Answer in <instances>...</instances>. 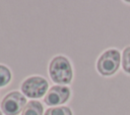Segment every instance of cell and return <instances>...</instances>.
Listing matches in <instances>:
<instances>
[{"instance_id": "4", "label": "cell", "mask_w": 130, "mask_h": 115, "mask_svg": "<svg viewBox=\"0 0 130 115\" xmlns=\"http://www.w3.org/2000/svg\"><path fill=\"white\" fill-rule=\"evenodd\" d=\"M48 82L40 77L32 76L28 77L21 83V92L28 98H41L44 94H46L48 90Z\"/></svg>"}, {"instance_id": "5", "label": "cell", "mask_w": 130, "mask_h": 115, "mask_svg": "<svg viewBox=\"0 0 130 115\" xmlns=\"http://www.w3.org/2000/svg\"><path fill=\"white\" fill-rule=\"evenodd\" d=\"M70 97V90L65 86H53L44 98V102L49 106H57L65 103Z\"/></svg>"}, {"instance_id": "9", "label": "cell", "mask_w": 130, "mask_h": 115, "mask_svg": "<svg viewBox=\"0 0 130 115\" xmlns=\"http://www.w3.org/2000/svg\"><path fill=\"white\" fill-rule=\"evenodd\" d=\"M122 67L127 74H130V46L124 48L122 52Z\"/></svg>"}, {"instance_id": "6", "label": "cell", "mask_w": 130, "mask_h": 115, "mask_svg": "<svg viewBox=\"0 0 130 115\" xmlns=\"http://www.w3.org/2000/svg\"><path fill=\"white\" fill-rule=\"evenodd\" d=\"M43 105L39 101L31 100L26 103L25 107L22 110L21 115H43Z\"/></svg>"}, {"instance_id": "7", "label": "cell", "mask_w": 130, "mask_h": 115, "mask_svg": "<svg viewBox=\"0 0 130 115\" xmlns=\"http://www.w3.org/2000/svg\"><path fill=\"white\" fill-rule=\"evenodd\" d=\"M45 115H72V112L69 107L60 106V107L49 108L45 112Z\"/></svg>"}, {"instance_id": "10", "label": "cell", "mask_w": 130, "mask_h": 115, "mask_svg": "<svg viewBox=\"0 0 130 115\" xmlns=\"http://www.w3.org/2000/svg\"><path fill=\"white\" fill-rule=\"evenodd\" d=\"M0 115H2V113H1V111H0Z\"/></svg>"}, {"instance_id": "8", "label": "cell", "mask_w": 130, "mask_h": 115, "mask_svg": "<svg viewBox=\"0 0 130 115\" xmlns=\"http://www.w3.org/2000/svg\"><path fill=\"white\" fill-rule=\"evenodd\" d=\"M11 80V73L10 70L3 66L0 65V87H4L6 86Z\"/></svg>"}, {"instance_id": "1", "label": "cell", "mask_w": 130, "mask_h": 115, "mask_svg": "<svg viewBox=\"0 0 130 115\" xmlns=\"http://www.w3.org/2000/svg\"><path fill=\"white\" fill-rule=\"evenodd\" d=\"M49 74L52 81L56 84H69L72 80V68L67 58L63 55L55 56L49 65Z\"/></svg>"}, {"instance_id": "2", "label": "cell", "mask_w": 130, "mask_h": 115, "mask_svg": "<svg viewBox=\"0 0 130 115\" xmlns=\"http://www.w3.org/2000/svg\"><path fill=\"white\" fill-rule=\"evenodd\" d=\"M121 54L119 50L111 48L102 53L96 62L98 72L103 76H112L114 75L120 66Z\"/></svg>"}, {"instance_id": "3", "label": "cell", "mask_w": 130, "mask_h": 115, "mask_svg": "<svg viewBox=\"0 0 130 115\" xmlns=\"http://www.w3.org/2000/svg\"><path fill=\"white\" fill-rule=\"evenodd\" d=\"M26 105V99L18 91L8 93L1 102V110L5 115H17Z\"/></svg>"}]
</instances>
